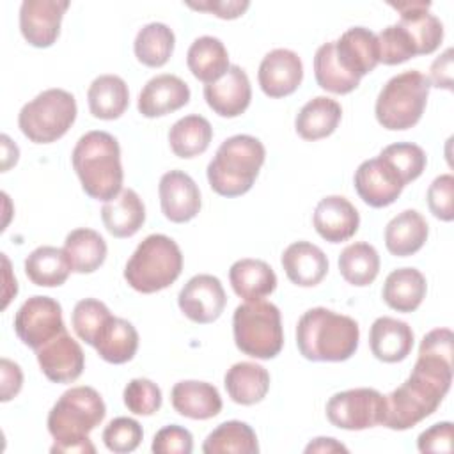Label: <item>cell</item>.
Listing matches in <instances>:
<instances>
[{
  "instance_id": "51",
  "label": "cell",
  "mask_w": 454,
  "mask_h": 454,
  "mask_svg": "<svg viewBox=\"0 0 454 454\" xmlns=\"http://www.w3.org/2000/svg\"><path fill=\"white\" fill-rule=\"evenodd\" d=\"M0 372H2L0 401L7 403L20 394L23 385V372H21V367L9 358L0 360Z\"/></svg>"
},
{
  "instance_id": "22",
  "label": "cell",
  "mask_w": 454,
  "mask_h": 454,
  "mask_svg": "<svg viewBox=\"0 0 454 454\" xmlns=\"http://www.w3.org/2000/svg\"><path fill=\"white\" fill-rule=\"evenodd\" d=\"M339 64L355 78H362L374 71L380 64V50L376 34L365 27L348 28L333 41Z\"/></svg>"
},
{
  "instance_id": "15",
  "label": "cell",
  "mask_w": 454,
  "mask_h": 454,
  "mask_svg": "<svg viewBox=\"0 0 454 454\" xmlns=\"http://www.w3.org/2000/svg\"><path fill=\"white\" fill-rule=\"evenodd\" d=\"M257 80L268 98H286L293 94L303 80L301 59L293 50L275 48L262 57Z\"/></svg>"
},
{
  "instance_id": "19",
  "label": "cell",
  "mask_w": 454,
  "mask_h": 454,
  "mask_svg": "<svg viewBox=\"0 0 454 454\" xmlns=\"http://www.w3.org/2000/svg\"><path fill=\"white\" fill-rule=\"evenodd\" d=\"M388 5L401 14L399 25L411 37L417 55H429L436 51L443 39V23L429 12V2L406 0L390 2Z\"/></svg>"
},
{
  "instance_id": "44",
  "label": "cell",
  "mask_w": 454,
  "mask_h": 454,
  "mask_svg": "<svg viewBox=\"0 0 454 454\" xmlns=\"http://www.w3.org/2000/svg\"><path fill=\"white\" fill-rule=\"evenodd\" d=\"M376 39H378V50H380V62L385 66L403 64L417 55L411 37L399 23L385 27L376 35Z\"/></svg>"
},
{
  "instance_id": "30",
  "label": "cell",
  "mask_w": 454,
  "mask_h": 454,
  "mask_svg": "<svg viewBox=\"0 0 454 454\" xmlns=\"http://www.w3.org/2000/svg\"><path fill=\"white\" fill-rule=\"evenodd\" d=\"M426 277L417 268H397L383 282V301L397 312H413L426 298Z\"/></svg>"
},
{
  "instance_id": "25",
  "label": "cell",
  "mask_w": 454,
  "mask_h": 454,
  "mask_svg": "<svg viewBox=\"0 0 454 454\" xmlns=\"http://www.w3.org/2000/svg\"><path fill=\"white\" fill-rule=\"evenodd\" d=\"M174 410L193 420H207L222 411V397L215 385L199 380L177 381L170 390Z\"/></svg>"
},
{
  "instance_id": "55",
  "label": "cell",
  "mask_w": 454,
  "mask_h": 454,
  "mask_svg": "<svg viewBox=\"0 0 454 454\" xmlns=\"http://www.w3.org/2000/svg\"><path fill=\"white\" fill-rule=\"evenodd\" d=\"M0 140H2V154H4L2 156V172H7L12 165H16L18 156H20V149L7 135H2Z\"/></svg>"
},
{
  "instance_id": "37",
  "label": "cell",
  "mask_w": 454,
  "mask_h": 454,
  "mask_svg": "<svg viewBox=\"0 0 454 454\" xmlns=\"http://www.w3.org/2000/svg\"><path fill=\"white\" fill-rule=\"evenodd\" d=\"M213 138V128L209 121L199 114L181 117L168 129V144L176 156L195 158L202 154Z\"/></svg>"
},
{
  "instance_id": "38",
  "label": "cell",
  "mask_w": 454,
  "mask_h": 454,
  "mask_svg": "<svg viewBox=\"0 0 454 454\" xmlns=\"http://www.w3.org/2000/svg\"><path fill=\"white\" fill-rule=\"evenodd\" d=\"M204 454H257L259 443L255 431L241 420L218 424L202 443Z\"/></svg>"
},
{
  "instance_id": "12",
  "label": "cell",
  "mask_w": 454,
  "mask_h": 454,
  "mask_svg": "<svg viewBox=\"0 0 454 454\" xmlns=\"http://www.w3.org/2000/svg\"><path fill=\"white\" fill-rule=\"evenodd\" d=\"M227 303V296L220 278L209 273L192 277L177 296L181 312L193 323L207 325L216 321Z\"/></svg>"
},
{
  "instance_id": "33",
  "label": "cell",
  "mask_w": 454,
  "mask_h": 454,
  "mask_svg": "<svg viewBox=\"0 0 454 454\" xmlns=\"http://www.w3.org/2000/svg\"><path fill=\"white\" fill-rule=\"evenodd\" d=\"M89 110L96 119H119L129 105V90L126 82L117 74H99L87 90Z\"/></svg>"
},
{
  "instance_id": "13",
  "label": "cell",
  "mask_w": 454,
  "mask_h": 454,
  "mask_svg": "<svg viewBox=\"0 0 454 454\" xmlns=\"http://www.w3.org/2000/svg\"><path fill=\"white\" fill-rule=\"evenodd\" d=\"M67 0H25L20 7V30L34 48H50L59 34Z\"/></svg>"
},
{
  "instance_id": "48",
  "label": "cell",
  "mask_w": 454,
  "mask_h": 454,
  "mask_svg": "<svg viewBox=\"0 0 454 454\" xmlns=\"http://www.w3.org/2000/svg\"><path fill=\"white\" fill-rule=\"evenodd\" d=\"M151 450L154 454H190L193 450V436L186 427L170 424L154 434Z\"/></svg>"
},
{
  "instance_id": "54",
  "label": "cell",
  "mask_w": 454,
  "mask_h": 454,
  "mask_svg": "<svg viewBox=\"0 0 454 454\" xmlns=\"http://www.w3.org/2000/svg\"><path fill=\"white\" fill-rule=\"evenodd\" d=\"M50 452H66V454H94L96 447L92 445L90 438L78 440V442H67V443H53L50 447Z\"/></svg>"
},
{
  "instance_id": "26",
  "label": "cell",
  "mask_w": 454,
  "mask_h": 454,
  "mask_svg": "<svg viewBox=\"0 0 454 454\" xmlns=\"http://www.w3.org/2000/svg\"><path fill=\"white\" fill-rule=\"evenodd\" d=\"M429 225L417 209H404L385 227V247L395 257L417 254L427 241Z\"/></svg>"
},
{
  "instance_id": "36",
  "label": "cell",
  "mask_w": 454,
  "mask_h": 454,
  "mask_svg": "<svg viewBox=\"0 0 454 454\" xmlns=\"http://www.w3.org/2000/svg\"><path fill=\"white\" fill-rule=\"evenodd\" d=\"M64 252L69 257L73 271L92 273L106 259V241L99 232L89 227H78L66 236Z\"/></svg>"
},
{
  "instance_id": "40",
  "label": "cell",
  "mask_w": 454,
  "mask_h": 454,
  "mask_svg": "<svg viewBox=\"0 0 454 454\" xmlns=\"http://www.w3.org/2000/svg\"><path fill=\"white\" fill-rule=\"evenodd\" d=\"M339 271L342 278L356 287L372 284L380 273V255L365 241L348 245L339 255Z\"/></svg>"
},
{
  "instance_id": "52",
  "label": "cell",
  "mask_w": 454,
  "mask_h": 454,
  "mask_svg": "<svg viewBox=\"0 0 454 454\" xmlns=\"http://www.w3.org/2000/svg\"><path fill=\"white\" fill-rule=\"evenodd\" d=\"M431 87L452 90V48H447L431 64V73L427 76Z\"/></svg>"
},
{
  "instance_id": "28",
  "label": "cell",
  "mask_w": 454,
  "mask_h": 454,
  "mask_svg": "<svg viewBox=\"0 0 454 454\" xmlns=\"http://www.w3.org/2000/svg\"><path fill=\"white\" fill-rule=\"evenodd\" d=\"M92 348L108 364H126L138 349V332L128 319L110 316L98 332Z\"/></svg>"
},
{
  "instance_id": "2",
  "label": "cell",
  "mask_w": 454,
  "mask_h": 454,
  "mask_svg": "<svg viewBox=\"0 0 454 454\" xmlns=\"http://www.w3.org/2000/svg\"><path fill=\"white\" fill-rule=\"evenodd\" d=\"M358 340V323L325 307L309 309L296 325L298 351L312 362H344L355 355Z\"/></svg>"
},
{
  "instance_id": "21",
  "label": "cell",
  "mask_w": 454,
  "mask_h": 454,
  "mask_svg": "<svg viewBox=\"0 0 454 454\" xmlns=\"http://www.w3.org/2000/svg\"><path fill=\"white\" fill-rule=\"evenodd\" d=\"M312 223L325 241L342 243L353 238L358 231L360 215L346 197L328 195L317 202Z\"/></svg>"
},
{
  "instance_id": "50",
  "label": "cell",
  "mask_w": 454,
  "mask_h": 454,
  "mask_svg": "<svg viewBox=\"0 0 454 454\" xmlns=\"http://www.w3.org/2000/svg\"><path fill=\"white\" fill-rule=\"evenodd\" d=\"M188 7L195 11L211 12L222 20H236L250 7L248 0H204V2H186Z\"/></svg>"
},
{
  "instance_id": "9",
  "label": "cell",
  "mask_w": 454,
  "mask_h": 454,
  "mask_svg": "<svg viewBox=\"0 0 454 454\" xmlns=\"http://www.w3.org/2000/svg\"><path fill=\"white\" fill-rule=\"evenodd\" d=\"M76 99L64 89H46L25 103L18 114L21 133L34 144H51L62 138L76 121Z\"/></svg>"
},
{
  "instance_id": "16",
  "label": "cell",
  "mask_w": 454,
  "mask_h": 454,
  "mask_svg": "<svg viewBox=\"0 0 454 454\" xmlns=\"http://www.w3.org/2000/svg\"><path fill=\"white\" fill-rule=\"evenodd\" d=\"M35 355L43 374L53 383H73L85 367L83 349L67 332L46 342Z\"/></svg>"
},
{
  "instance_id": "5",
  "label": "cell",
  "mask_w": 454,
  "mask_h": 454,
  "mask_svg": "<svg viewBox=\"0 0 454 454\" xmlns=\"http://www.w3.org/2000/svg\"><path fill=\"white\" fill-rule=\"evenodd\" d=\"M183 271V254L179 245L165 234L144 238L124 268V278L142 294L158 293L172 286Z\"/></svg>"
},
{
  "instance_id": "34",
  "label": "cell",
  "mask_w": 454,
  "mask_h": 454,
  "mask_svg": "<svg viewBox=\"0 0 454 454\" xmlns=\"http://www.w3.org/2000/svg\"><path fill=\"white\" fill-rule=\"evenodd\" d=\"M186 64L192 74L206 85L220 80L231 66L225 44L213 35H200L190 44Z\"/></svg>"
},
{
  "instance_id": "6",
  "label": "cell",
  "mask_w": 454,
  "mask_h": 454,
  "mask_svg": "<svg viewBox=\"0 0 454 454\" xmlns=\"http://www.w3.org/2000/svg\"><path fill=\"white\" fill-rule=\"evenodd\" d=\"M429 89L427 76L417 69L392 76L376 98L374 114L378 122L390 131L413 128L426 110Z\"/></svg>"
},
{
  "instance_id": "53",
  "label": "cell",
  "mask_w": 454,
  "mask_h": 454,
  "mask_svg": "<svg viewBox=\"0 0 454 454\" xmlns=\"http://www.w3.org/2000/svg\"><path fill=\"white\" fill-rule=\"evenodd\" d=\"M305 452L310 454V452H326V454H332V452H348V447L342 445L340 442H337L335 438H330V436H319V438H314L307 447H305Z\"/></svg>"
},
{
  "instance_id": "31",
  "label": "cell",
  "mask_w": 454,
  "mask_h": 454,
  "mask_svg": "<svg viewBox=\"0 0 454 454\" xmlns=\"http://www.w3.org/2000/svg\"><path fill=\"white\" fill-rule=\"evenodd\" d=\"M229 397L243 406L261 403L270 390V372L255 362H238L223 376Z\"/></svg>"
},
{
  "instance_id": "8",
  "label": "cell",
  "mask_w": 454,
  "mask_h": 454,
  "mask_svg": "<svg viewBox=\"0 0 454 454\" xmlns=\"http://www.w3.org/2000/svg\"><path fill=\"white\" fill-rule=\"evenodd\" d=\"M106 406L101 394L87 385L66 390L48 413V431L55 443L89 438V433L103 422Z\"/></svg>"
},
{
  "instance_id": "20",
  "label": "cell",
  "mask_w": 454,
  "mask_h": 454,
  "mask_svg": "<svg viewBox=\"0 0 454 454\" xmlns=\"http://www.w3.org/2000/svg\"><path fill=\"white\" fill-rule=\"evenodd\" d=\"M190 101V87L184 80L176 74L163 73L153 76L140 90L137 108L138 112L147 117H163L172 114Z\"/></svg>"
},
{
  "instance_id": "23",
  "label": "cell",
  "mask_w": 454,
  "mask_h": 454,
  "mask_svg": "<svg viewBox=\"0 0 454 454\" xmlns=\"http://www.w3.org/2000/svg\"><path fill=\"white\" fill-rule=\"evenodd\" d=\"M413 340L415 335L411 326L390 316L374 319L369 330L371 351L378 360L385 364L403 362L411 353Z\"/></svg>"
},
{
  "instance_id": "32",
  "label": "cell",
  "mask_w": 454,
  "mask_h": 454,
  "mask_svg": "<svg viewBox=\"0 0 454 454\" xmlns=\"http://www.w3.org/2000/svg\"><path fill=\"white\" fill-rule=\"evenodd\" d=\"M342 119L340 105L328 96H316L307 101L294 119V129L303 140H321L330 137Z\"/></svg>"
},
{
  "instance_id": "10",
  "label": "cell",
  "mask_w": 454,
  "mask_h": 454,
  "mask_svg": "<svg viewBox=\"0 0 454 454\" xmlns=\"http://www.w3.org/2000/svg\"><path fill=\"white\" fill-rule=\"evenodd\" d=\"M387 399L376 388H349L333 394L326 403V419L339 429L362 431L383 426Z\"/></svg>"
},
{
  "instance_id": "1",
  "label": "cell",
  "mask_w": 454,
  "mask_h": 454,
  "mask_svg": "<svg viewBox=\"0 0 454 454\" xmlns=\"http://www.w3.org/2000/svg\"><path fill=\"white\" fill-rule=\"evenodd\" d=\"M452 383V356L419 351L408 380L392 390L387 399L383 426L404 431L436 411Z\"/></svg>"
},
{
  "instance_id": "29",
  "label": "cell",
  "mask_w": 454,
  "mask_h": 454,
  "mask_svg": "<svg viewBox=\"0 0 454 454\" xmlns=\"http://www.w3.org/2000/svg\"><path fill=\"white\" fill-rule=\"evenodd\" d=\"M229 282L232 291L245 301L262 300L277 287V275L273 268L261 259H239L229 270Z\"/></svg>"
},
{
  "instance_id": "3",
  "label": "cell",
  "mask_w": 454,
  "mask_h": 454,
  "mask_svg": "<svg viewBox=\"0 0 454 454\" xmlns=\"http://www.w3.org/2000/svg\"><path fill=\"white\" fill-rule=\"evenodd\" d=\"M71 163L90 199L108 202L122 192L121 147L114 135L99 129L87 131L78 138Z\"/></svg>"
},
{
  "instance_id": "14",
  "label": "cell",
  "mask_w": 454,
  "mask_h": 454,
  "mask_svg": "<svg viewBox=\"0 0 454 454\" xmlns=\"http://www.w3.org/2000/svg\"><path fill=\"white\" fill-rule=\"evenodd\" d=\"M355 190L371 207H387L397 200L406 186L395 170L380 156L365 160L355 170Z\"/></svg>"
},
{
  "instance_id": "45",
  "label": "cell",
  "mask_w": 454,
  "mask_h": 454,
  "mask_svg": "<svg viewBox=\"0 0 454 454\" xmlns=\"http://www.w3.org/2000/svg\"><path fill=\"white\" fill-rule=\"evenodd\" d=\"M124 406L135 415H154L161 408V390L147 378H133L122 392Z\"/></svg>"
},
{
  "instance_id": "11",
  "label": "cell",
  "mask_w": 454,
  "mask_h": 454,
  "mask_svg": "<svg viewBox=\"0 0 454 454\" xmlns=\"http://www.w3.org/2000/svg\"><path fill=\"white\" fill-rule=\"evenodd\" d=\"M14 332L25 346L37 351L66 332L60 303L50 296H30L14 316Z\"/></svg>"
},
{
  "instance_id": "18",
  "label": "cell",
  "mask_w": 454,
  "mask_h": 454,
  "mask_svg": "<svg viewBox=\"0 0 454 454\" xmlns=\"http://www.w3.org/2000/svg\"><path fill=\"white\" fill-rule=\"evenodd\" d=\"M204 99L220 117L231 119L241 115L252 99L248 74L236 64L229 66L227 73L220 80L204 85Z\"/></svg>"
},
{
  "instance_id": "49",
  "label": "cell",
  "mask_w": 454,
  "mask_h": 454,
  "mask_svg": "<svg viewBox=\"0 0 454 454\" xmlns=\"http://www.w3.org/2000/svg\"><path fill=\"white\" fill-rule=\"evenodd\" d=\"M452 422H438L422 431L417 438L420 452H452Z\"/></svg>"
},
{
  "instance_id": "27",
  "label": "cell",
  "mask_w": 454,
  "mask_h": 454,
  "mask_svg": "<svg viewBox=\"0 0 454 454\" xmlns=\"http://www.w3.org/2000/svg\"><path fill=\"white\" fill-rule=\"evenodd\" d=\"M101 220L114 238H131L145 222V206L135 190L126 188L103 204Z\"/></svg>"
},
{
  "instance_id": "47",
  "label": "cell",
  "mask_w": 454,
  "mask_h": 454,
  "mask_svg": "<svg viewBox=\"0 0 454 454\" xmlns=\"http://www.w3.org/2000/svg\"><path fill=\"white\" fill-rule=\"evenodd\" d=\"M427 206L434 218L452 222L454 218V177L442 174L433 179L427 188Z\"/></svg>"
},
{
  "instance_id": "17",
  "label": "cell",
  "mask_w": 454,
  "mask_h": 454,
  "mask_svg": "<svg viewBox=\"0 0 454 454\" xmlns=\"http://www.w3.org/2000/svg\"><path fill=\"white\" fill-rule=\"evenodd\" d=\"M161 213L174 223H184L200 211V190L197 183L183 170H168L158 184Z\"/></svg>"
},
{
  "instance_id": "7",
  "label": "cell",
  "mask_w": 454,
  "mask_h": 454,
  "mask_svg": "<svg viewBox=\"0 0 454 454\" xmlns=\"http://www.w3.org/2000/svg\"><path fill=\"white\" fill-rule=\"evenodd\" d=\"M232 333L241 353L259 360L275 358L284 346L278 307L264 300L238 305L232 316Z\"/></svg>"
},
{
  "instance_id": "39",
  "label": "cell",
  "mask_w": 454,
  "mask_h": 454,
  "mask_svg": "<svg viewBox=\"0 0 454 454\" xmlns=\"http://www.w3.org/2000/svg\"><path fill=\"white\" fill-rule=\"evenodd\" d=\"M176 44L174 32L168 25L153 21L144 25L133 43L135 57L147 67H161L172 57Z\"/></svg>"
},
{
  "instance_id": "41",
  "label": "cell",
  "mask_w": 454,
  "mask_h": 454,
  "mask_svg": "<svg viewBox=\"0 0 454 454\" xmlns=\"http://www.w3.org/2000/svg\"><path fill=\"white\" fill-rule=\"evenodd\" d=\"M314 76L323 90L332 94H349L353 92L360 80L349 74L337 60L333 41L321 44L314 55Z\"/></svg>"
},
{
  "instance_id": "4",
  "label": "cell",
  "mask_w": 454,
  "mask_h": 454,
  "mask_svg": "<svg viewBox=\"0 0 454 454\" xmlns=\"http://www.w3.org/2000/svg\"><path fill=\"white\" fill-rule=\"evenodd\" d=\"M266 149L252 135H234L225 138L207 163V183L222 197H239L247 193L264 163Z\"/></svg>"
},
{
  "instance_id": "24",
  "label": "cell",
  "mask_w": 454,
  "mask_h": 454,
  "mask_svg": "<svg viewBox=\"0 0 454 454\" xmlns=\"http://www.w3.org/2000/svg\"><path fill=\"white\" fill-rule=\"evenodd\" d=\"M280 262L287 278L300 287H314L328 273L326 254L310 241L291 243L284 250Z\"/></svg>"
},
{
  "instance_id": "42",
  "label": "cell",
  "mask_w": 454,
  "mask_h": 454,
  "mask_svg": "<svg viewBox=\"0 0 454 454\" xmlns=\"http://www.w3.org/2000/svg\"><path fill=\"white\" fill-rule=\"evenodd\" d=\"M378 156L395 170V174L401 177L404 184L420 177L427 163V156L424 149L411 142L390 144L385 149H381Z\"/></svg>"
},
{
  "instance_id": "46",
  "label": "cell",
  "mask_w": 454,
  "mask_h": 454,
  "mask_svg": "<svg viewBox=\"0 0 454 454\" xmlns=\"http://www.w3.org/2000/svg\"><path fill=\"white\" fill-rule=\"evenodd\" d=\"M101 438L108 450L115 454H126V452H133L140 445L144 438V431L135 419L117 417L106 424Z\"/></svg>"
},
{
  "instance_id": "43",
  "label": "cell",
  "mask_w": 454,
  "mask_h": 454,
  "mask_svg": "<svg viewBox=\"0 0 454 454\" xmlns=\"http://www.w3.org/2000/svg\"><path fill=\"white\" fill-rule=\"evenodd\" d=\"M110 316L112 314L103 301H99L96 298H83L73 309L71 325H73L74 333L83 342L92 346L98 332L101 330V326L106 323V319Z\"/></svg>"
},
{
  "instance_id": "56",
  "label": "cell",
  "mask_w": 454,
  "mask_h": 454,
  "mask_svg": "<svg viewBox=\"0 0 454 454\" xmlns=\"http://www.w3.org/2000/svg\"><path fill=\"white\" fill-rule=\"evenodd\" d=\"M2 261H4V277H5V287H4V303H2V309H5L11 301L12 296H16L18 293V282L16 278L11 280V270H9V261L5 257V254H2Z\"/></svg>"
},
{
  "instance_id": "35",
  "label": "cell",
  "mask_w": 454,
  "mask_h": 454,
  "mask_svg": "<svg viewBox=\"0 0 454 454\" xmlns=\"http://www.w3.org/2000/svg\"><path fill=\"white\" fill-rule=\"evenodd\" d=\"M73 266L64 248L43 245L32 250L25 259V275L28 280L41 287H59L62 286Z\"/></svg>"
}]
</instances>
